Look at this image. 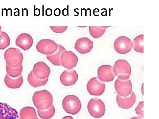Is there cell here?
<instances>
[{"label": "cell", "instance_id": "9c48e42d", "mask_svg": "<svg viewBox=\"0 0 159 119\" xmlns=\"http://www.w3.org/2000/svg\"><path fill=\"white\" fill-rule=\"evenodd\" d=\"M115 88L119 96L127 97L132 92V84L129 79L123 80L118 78L115 82Z\"/></svg>", "mask_w": 159, "mask_h": 119}, {"label": "cell", "instance_id": "83f0119b", "mask_svg": "<svg viewBox=\"0 0 159 119\" xmlns=\"http://www.w3.org/2000/svg\"><path fill=\"white\" fill-rule=\"evenodd\" d=\"M143 106H144V102L142 101L139 102V105L135 109L137 114L142 118L143 117Z\"/></svg>", "mask_w": 159, "mask_h": 119}, {"label": "cell", "instance_id": "9a60e30c", "mask_svg": "<svg viewBox=\"0 0 159 119\" xmlns=\"http://www.w3.org/2000/svg\"><path fill=\"white\" fill-rule=\"evenodd\" d=\"M0 119H19V116L16 109L0 102Z\"/></svg>", "mask_w": 159, "mask_h": 119}, {"label": "cell", "instance_id": "f546056e", "mask_svg": "<svg viewBox=\"0 0 159 119\" xmlns=\"http://www.w3.org/2000/svg\"><path fill=\"white\" fill-rule=\"evenodd\" d=\"M130 119H143L142 118L140 117H133Z\"/></svg>", "mask_w": 159, "mask_h": 119}, {"label": "cell", "instance_id": "52a82bcc", "mask_svg": "<svg viewBox=\"0 0 159 119\" xmlns=\"http://www.w3.org/2000/svg\"><path fill=\"white\" fill-rule=\"evenodd\" d=\"M114 47L115 51L118 54H125L131 51L132 42L129 37L125 36H121L116 40Z\"/></svg>", "mask_w": 159, "mask_h": 119}, {"label": "cell", "instance_id": "d6986e66", "mask_svg": "<svg viewBox=\"0 0 159 119\" xmlns=\"http://www.w3.org/2000/svg\"><path fill=\"white\" fill-rule=\"evenodd\" d=\"M58 49L54 54L47 56V58L52 64L55 66H61V56L66 49L60 45H58Z\"/></svg>", "mask_w": 159, "mask_h": 119}, {"label": "cell", "instance_id": "484cf974", "mask_svg": "<svg viewBox=\"0 0 159 119\" xmlns=\"http://www.w3.org/2000/svg\"><path fill=\"white\" fill-rule=\"evenodd\" d=\"M10 45V38L9 35L2 31L0 33V50H3L8 47Z\"/></svg>", "mask_w": 159, "mask_h": 119}, {"label": "cell", "instance_id": "5b68a950", "mask_svg": "<svg viewBox=\"0 0 159 119\" xmlns=\"http://www.w3.org/2000/svg\"><path fill=\"white\" fill-rule=\"evenodd\" d=\"M87 108L89 113L94 118H99L105 114V105L102 100L98 98L91 99L88 104Z\"/></svg>", "mask_w": 159, "mask_h": 119}, {"label": "cell", "instance_id": "ffe728a7", "mask_svg": "<svg viewBox=\"0 0 159 119\" xmlns=\"http://www.w3.org/2000/svg\"><path fill=\"white\" fill-rule=\"evenodd\" d=\"M20 119H39L35 109L30 106H26L20 111Z\"/></svg>", "mask_w": 159, "mask_h": 119}, {"label": "cell", "instance_id": "2e32d148", "mask_svg": "<svg viewBox=\"0 0 159 119\" xmlns=\"http://www.w3.org/2000/svg\"><path fill=\"white\" fill-rule=\"evenodd\" d=\"M33 44V39L32 36L27 33L20 34L16 40V45L25 51L31 48Z\"/></svg>", "mask_w": 159, "mask_h": 119}, {"label": "cell", "instance_id": "ac0fdd59", "mask_svg": "<svg viewBox=\"0 0 159 119\" xmlns=\"http://www.w3.org/2000/svg\"><path fill=\"white\" fill-rule=\"evenodd\" d=\"M4 82L6 86L9 88L17 89L20 88L22 85L24 79L22 76L17 78H12L6 74L4 79Z\"/></svg>", "mask_w": 159, "mask_h": 119}, {"label": "cell", "instance_id": "7402d4cb", "mask_svg": "<svg viewBox=\"0 0 159 119\" xmlns=\"http://www.w3.org/2000/svg\"><path fill=\"white\" fill-rule=\"evenodd\" d=\"M109 26H89V31L92 37L94 38H98L102 37L105 32Z\"/></svg>", "mask_w": 159, "mask_h": 119}, {"label": "cell", "instance_id": "6da1fadb", "mask_svg": "<svg viewBox=\"0 0 159 119\" xmlns=\"http://www.w3.org/2000/svg\"><path fill=\"white\" fill-rule=\"evenodd\" d=\"M32 101L35 107L40 110L48 109L53 105V96L51 93L46 90L34 92Z\"/></svg>", "mask_w": 159, "mask_h": 119}, {"label": "cell", "instance_id": "4dcf8cb0", "mask_svg": "<svg viewBox=\"0 0 159 119\" xmlns=\"http://www.w3.org/2000/svg\"><path fill=\"white\" fill-rule=\"evenodd\" d=\"M1 30H2V27L0 26V33H1Z\"/></svg>", "mask_w": 159, "mask_h": 119}, {"label": "cell", "instance_id": "ba28073f", "mask_svg": "<svg viewBox=\"0 0 159 119\" xmlns=\"http://www.w3.org/2000/svg\"><path fill=\"white\" fill-rule=\"evenodd\" d=\"M88 91L91 95L100 96L105 91V83L100 81L98 77H93L89 80L87 85Z\"/></svg>", "mask_w": 159, "mask_h": 119}, {"label": "cell", "instance_id": "e0dca14e", "mask_svg": "<svg viewBox=\"0 0 159 119\" xmlns=\"http://www.w3.org/2000/svg\"><path fill=\"white\" fill-rule=\"evenodd\" d=\"M136 100V95L134 92L127 97H122L117 95L116 102L119 107L122 109H129L134 105Z\"/></svg>", "mask_w": 159, "mask_h": 119}, {"label": "cell", "instance_id": "4316f807", "mask_svg": "<svg viewBox=\"0 0 159 119\" xmlns=\"http://www.w3.org/2000/svg\"><path fill=\"white\" fill-rule=\"evenodd\" d=\"M50 29L56 33H62L65 32L68 29L67 26H50Z\"/></svg>", "mask_w": 159, "mask_h": 119}, {"label": "cell", "instance_id": "44dd1931", "mask_svg": "<svg viewBox=\"0 0 159 119\" xmlns=\"http://www.w3.org/2000/svg\"><path fill=\"white\" fill-rule=\"evenodd\" d=\"M28 81L30 85L33 87H38L43 86L47 84L48 81V79H40L34 76L31 71L28 77Z\"/></svg>", "mask_w": 159, "mask_h": 119}, {"label": "cell", "instance_id": "7a4b0ae2", "mask_svg": "<svg viewBox=\"0 0 159 119\" xmlns=\"http://www.w3.org/2000/svg\"><path fill=\"white\" fill-rule=\"evenodd\" d=\"M6 64L11 68H17L22 65L24 56L19 49L10 48L4 54Z\"/></svg>", "mask_w": 159, "mask_h": 119}, {"label": "cell", "instance_id": "cb8c5ba5", "mask_svg": "<svg viewBox=\"0 0 159 119\" xmlns=\"http://www.w3.org/2000/svg\"><path fill=\"white\" fill-rule=\"evenodd\" d=\"M38 114L41 118L42 119H50L55 113V108L54 105H52L48 109L40 110L37 109Z\"/></svg>", "mask_w": 159, "mask_h": 119}, {"label": "cell", "instance_id": "5bb4252c", "mask_svg": "<svg viewBox=\"0 0 159 119\" xmlns=\"http://www.w3.org/2000/svg\"><path fill=\"white\" fill-rule=\"evenodd\" d=\"M93 48V42L86 37L77 40L75 44V49L81 54L89 53Z\"/></svg>", "mask_w": 159, "mask_h": 119}, {"label": "cell", "instance_id": "3957f363", "mask_svg": "<svg viewBox=\"0 0 159 119\" xmlns=\"http://www.w3.org/2000/svg\"><path fill=\"white\" fill-rule=\"evenodd\" d=\"M62 107L67 113L75 115L79 113L82 105L78 97L74 95H68L63 100Z\"/></svg>", "mask_w": 159, "mask_h": 119}, {"label": "cell", "instance_id": "7c38bea8", "mask_svg": "<svg viewBox=\"0 0 159 119\" xmlns=\"http://www.w3.org/2000/svg\"><path fill=\"white\" fill-rule=\"evenodd\" d=\"M116 77L112 66L103 65L98 69V79L102 82H109L113 81Z\"/></svg>", "mask_w": 159, "mask_h": 119}, {"label": "cell", "instance_id": "30bf717a", "mask_svg": "<svg viewBox=\"0 0 159 119\" xmlns=\"http://www.w3.org/2000/svg\"><path fill=\"white\" fill-rule=\"evenodd\" d=\"M78 61V57L71 51H66L61 56V65L68 70L75 68L77 65Z\"/></svg>", "mask_w": 159, "mask_h": 119}, {"label": "cell", "instance_id": "f1b7e54d", "mask_svg": "<svg viewBox=\"0 0 159 119\" xmlns=\"http://www.w3.org/2000/svg\"><path fill=\"white\" fill-rule=\"evenodd\" d=\"M62 119H74L73 117L71 116H66L64 117Z\"/></svg>", "mask_w": 159, "mask_h": 119}, {"label": "cell", "instance_id": "8992f818", "mask_svg": "<svg viewBox=\"0 0 159 119\" xmlns=\"http://www.w3.org/2000/svg\"><path fill=\"white\" fill-rule=\"evenodd\" d=\"M58 47V44L52 40L43 39L37 43L36 49L39 53L48 56L55 53Z\"/></svg>", "mask_w": 159, "mask_h": 119}, {"label": "cell", "instance_id": "4fadbf2b", "mask_svg": "<svg viewBox=\"0 0 159 119\" xmlns=\"http://www.w3.org/2000/svg\"><path fill=\"white\" fill-rule=\"evenodd\" d=\"M78 79V75L74 70H65L60 75V80L61 84L65 86L74 85Z\"/></svg>", "mask_w": 159, "mask_h": 119}, {"label": "cell", "instance_id": "277c9868", "mask_svg": "<svg viewBox=\"0 0 159 119\" xmlns=\"http://www.w3.org/2000/svg\"><path fill=\"white\" fill-rule=\"evenodd\" d=\"M113 68L114 73L118 79L123 80L129 79L131 74V67L127 60H118L115 62Z\"/></svg>", "mask_w": 159, "mask_h": 119}, {"label": "cell", "instance_id": "603a6c76", "mask_svg": "<svg viewBox=\"0 0 159 119\" xmlns=\"http://www.w3.org/2000/svg\"><path fill=\"white\" fill-rule=\"evenodd\" d=\"M143 42H144V35L140 34L137 36L133 40L132 42V47L134 50L137 52L140 53H144L143 47Z\"/></svg>", "mask_w": 159, "mask_h": 119}, {"label": "cell", "instance_id": "8fae6325", "mask_svg": "<svg viewBox=\"0 0 159 119\" xmlns=\"http://www.w3.org/2000/svg\"><path fill=\"white\" fill-rule=\"evenodd\" d=\"M32 71L34 76L38 79H48L51 69L45 63L39 61L34 64Z\"/></svg>", "mask_w": 159, "mask_h": 119}, {"label": "cell", "instance_id": "d4e9b609", "mask_svg": "<svg viewBox=\"0 0 159 119\" xmlns=\"http://www.w3.org/2000/svg\"><path fill=\"white\" fill-rule=\"evenodd\" d=\"M6 71L7 74L12 78H17L21 76L23 72V66L17 68H11L6 64Z\"/></svg>", "mask_w": 159, "mask_h": 119}]
</instances>
